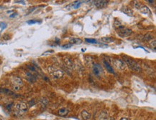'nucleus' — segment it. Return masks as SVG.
<instances>
[{"label": "nucleus", "mask_w": 156, "mask_h": 120, "mask_svg": "<svg viewBox=\"0 0 156 120\" xmlns=\"http://www.w3.org/2000/svg\"><path fill=\"white\" fill-rule=\"evenodd\" d=\"M123 59H124V62L125 64H127L128 66L134 72H139L141 71V67L139 65V64L135 62L134 59H132V58H130L128 56H123Z\"/></svg>", "instance_id": "obj_1"}, {"label": "nucleus", "mask_w": 156, "mask_h": 120, "mask_svg": "<svg viewBox=\"0 0 156 120\" xmlns=\"http://www.w3.org/2000/svg\"><path fill=\"white\" fill-rule=\"evenodd\" d=\"M117 33L118 34V36H120V37H129L131 34H132V30L124 26H123L122 24H120L117 27H115Z\"/></svg>", "instance_id": "obj_2"}, {"label": "nucleus", "mask_w": 156, "mask_h": 120, "mask_svg": "<svg viewBox=\"0 0 156 120\" xmlns=\"http://www.w3.org/2000/svg\"><path fill=\"white\" fill-rule=\"evenodd\" d=\"M48 71L49 72V74L53 76V78H56V79H60L61 77H63V75H64V73L62 70L56 68V67H54L53 66H50L48 68Z\"/></svg>", "instance_id": "obj_3"}, {"label": "nucleus", "mask_w": 156, "mask_h": 120, "mask_svg": "<svg viewBox=\"0 0 156 120\" xmlns=\"http://www.w3.org/2000/svg\"><path fill=\"white\" fill-rule=\"evenodd\" d=\"M12 88L14 91H18L23 86V82L19 76H12L11 79Z\"/></svg>", "instance_id": "obj_4"}, {"label": "nucleus", "mask_w": 156, "mask_h": 120, "mask_svg": "<svg viewBox=\"0 0 156 120\" xmlns=\"http://www.w3.org/2000/svg\"><path fill=\"white\" fill-rule=\"evenodd\" d=\"M15 109L17 111V113L19 114H23L24 112H26L28 109V106L26 103L20 102L18 103H17L15 104Z\"/></svg>", "instance_id": "obj_5"}, {"label": "nucleus", "mask_w": 156, "mask_h": 120, "mask_svg": "<svg viewBox=\"0 0 156 120\" xmlns=\"http://www.w3.org/2000/svg\"><path fill=\"white\" fill-rule=\"evenodd\" d=\"M113 65L117 69H120V70H124L126 67V64L124 63V62L120 59H114L113 61Z\"/></svg>", "instance_id": "obj_6"}, {"label": "nucleus", "mask_w": 156, "mask_h": 120, "mask_svg": "<svg viewBox=\"0 0 156 120\" xmlns=\"http://www.w3.org/2000/svg\"><path fill=\"white\" fill-rule=\"evenodd\" d=\"M94 5L99 9L104 8L107 6L109 1H104V0H99V1H94Z\"/></svg>", "instance_id": "obj_7"}, {"label": "nucleus", "mask_w": 156, "mask_h": 120, "mask_svg": "<svg viewBox=\"0 0 156 120\" xmlns=\"http://www.w3.org/2000/svg\"><path fill=\"white\" fill-rule=\"evenodd\" d=\"M93 72L95 75H99L102 72V68L100 66V65L99 64H94V66H93Z\"/></svg>", "instance_id": "obj_8"}, {"label": "nucleus", "mask_w": 156, "mask_h": 120, "mask_svg": "<svg viewBox=\"0 0 156 120\" xmlns=\"http://www.w3.org/2000/svg\"><path fill=\"white\" fill-rule=\"evenodd\" d=\"M63 62H64V65L66 66L67 68L70 69H72L73 68V62L71 61V59L68 57H64L63 59Z\"/></svg>", "instance_id": "obj_9"}, {"label": "nucleus", "mask_w": 156, "mask_h": 120, "mask_svg": "<svg viewBox=\"0 0 156 120\" xmlns=\"http://www.w3.org/2000/svg\"><path fill=\"white\" fill-rule=\"evenodd\" d=\"M139 9H140V11L142 13V14H145V15H150V14H151V11H150V9L147 7V6H145V5H143V6H141L140 8H139Z\"/></svg>", "instance_id": "obj_10"}, {"label": "nucleus", "mask_w": 156, "mask_h": 120, "mask_svg": "<svg viewBox=\"0 0 156 120\" xmlns=\"http://www.w3.org/2000/svg\"><path fill=\"white\" fill-rule=\"evenodd\" d=\"M0 93L5 94V95H8V96H13L14 94V92H12L8 89H6V88H1L0 89Z\"/></svg>", "instance_id": "obj_11"}, {"label": "nucleus", "mask_w": 156, "mask_h": 120, "mask_svg": "<svg viewBox=\"0 0 156 120\" xmlns=\"http://www.w3.org/2000/svg\"><path fill=\"white\" fill-rule=\"evenodd\" d=\"M26 78L30 82H32V83H33L36 81V76H35L33 74H32L31 72H30L26 73Z\"/></svg>", "instance_id": "obj_12"}, {"label": "nucleus", "mask_w": 156, "mask_h": 120, "mask_svg": "<svg viewBox=\"0 0 156 120\" xmlns=\"http://www.w3.org/2000/svg\"><path fill=\"white\" fill-rule=\"evenodd\" d=\"M122 11L124 12L125 14H127V16L133 17V11L130 8H129L127 7H124L122 9Z\"/></svg>", "instance_id": "obj_13"}, {"label": "nucleus", "mask_w": 156, "mask_h": 120, "mask_svg": "<svg viewBox=\"0 0 156 120\" xmlns=\"http://www.w3.org/2000/svg\"><path fill=\"white\" fill-rule=\"evenodd\" d=\"M69 113V110L66 108H62V109H59L58 111V114L60 117H66L68 114Z\"/></svg>", "instance_id": "obj_14"}, {"label": "nucleus", "mask_w": 156, "mask_h": 120, "mask_svg": "<svg viewBox=\"0 0 156 120\" xmlns=\"http://www.w3.org/2000/svg\"><path fill=\"white\" fill-rule=\"evenodd\" d=\"M81 117L84 120H89V119H91V115L86 110H83L81 111Z\"/></svg>", "instance_id": "obj_15"}, {"label": "nucleus", "mask_w": 156, "mask_h": 120, "mask_svg": "<svg viewBox=\"0 0 156 120\" xmlns=\"http://www.w3.org/2000/svg\"><path fill=\"white\" fill-rule=\"evenodd\" d=\"M82 43V40L80 38L73 37L70 39V44H81Z\"/></svg>", "instance_id": "obj_16"}, {"label": "nucleus", "mask_w": 156, "mask_h": 120, "mask_svg": "<svg viewBox=\"0 0 156 120\" xmlns=\"http://www.w3.org/2000/svg\"><path fill=\"white\" fill-rule=\"evenodd\" d=\"M109 120V115L107 112L103 111L101 112L99 117V120Z\"/></svg>", "instance_id": "obj_17"}, {"label": "nucleus", "mask_w": 156, "mask_h": 120, "mask_svg": "<svg viewBox=\"0 0 156 120\" xmlns=\"http://www.w3.org/2000/svg\"><path fill=\"white\" fill-rule=\"evenodd\" d=\"M104 66H105V67H106V69H107L108 72H109L110 73H112V74H114V71L112 66H111L107 62L104 61Z\"/></svg>", "instance_id": "obj_18"}, {"label": "nucleus", "mask_w": 156, "mask_h": 120, "mask_svg": "<svg viewBox=\"0 0 156 120\" xmlns=\"http://www.w3.org/2000/svg\"><path fill=\"white\" fill-rule=\"evenodd\" d=\"M101 41L104 42V43H110V42H112L114 41V39H112L111 37H102L101 38Z\"/></svg>", "instance_id": "obj_19"}, {"label": "nucleus", "mask_w": 156, "mask_h": 120, "mask_svg": "<svg viewBox=\"0 0 156 120\" xmlns=\"http://www.w3.org/2000/svg\"><path fill=\"white\" fill-rule=\"evenodd\" d=\"M85 41L88 43H91V44H96L97 42V41L94 39H85Z\"/></svg>", "instance_id": "obj_20"}, {"label": "nucleus", "mask_w": 156, "mask_h": 120, "mask_svg": "<svg viewBox=\"0 0 156 120\" xmlns=\"http://www.w3.org/2000/svg\"><path fill=\"white\" fill-rule=\"evenodd\" d=\"M41 22H39L37 20H29L27 22V24H40Z\"/></svg>", "instance_id": "obj_21"}, {"label": "nucleus", "mask_w": 156, "mask_h": 120, "mask_svg": "<svg viewBox=\"0 0 156 120\" xmlns=\"http://www.w3.org/2000/svg\"><path fill=\"white\" fill-rule=\"evenodd\" d=\"M81 4V1H75L73 4V7L75 8V9H77L80 7V5Z\"/></svg>", "instance_id": "obj_22"}, {"label": "nucleus", "mask_w": 156, "mask_h": 120, "mask_svg": "<svg viewBox=\"0 0 156 120\" xmlns=\"http://www.w3.org/2000/svg\"><path fill=\"white\" fill-rule=\"evenodd\" d=\"M0 27H1V30H4L6 27H7V24L5 22H0Z\"/></svg>", "instance_id": "obj_23"}, {"label": "nucleus", "mask_w": 156, "mask_h": 120, "mask_svg": "<svg viewBox=\"0 0 156 120\" xmlns=\"http://www.w3.org/2000/svg\"><path fill=\"white\" fill-rule=\"evenodd\" d=\"M35 104H36L35 101L34 99H32V100H30V101L29 102V103H28V105H29V107H31L34 106ZM28 105H27V106H28Z\"/></svg>", "instance_id": "obj_24"}, {"label": "nucleus", "mask_w": 156, "mask_h": 120, "mask_svg": "<svg viewBox=\"0 0 156 120\" xmlns=\"http://www.w3.org/2000/svg\"><path fill=\"white\" fill-rule=\"evenodd\" d=\"M72 46V44H70V43H68V44H64V45H63L62 46V47L63 48H64V49H68V48H71Z\"/></svg>", "instance_id": "obj_25"}, {"label": "nucleus", "mask_w": 156, "mask_h": 120, "mask_svg": "<svg viewBox=\"0 0 156 120\" xmlns=\"http://www.w3.org/2000/svg\"><path fill=\"white\" fill-rule=\"evenodd\" d=\"M145 40H147V41H148L149 39H152V36L151 35H150V34H147V35H145Z\"/></svg>", "instance_id": "obj_26"}, {"label": "nucleus", "mask_w": 156, "mask_h": 120, "mask_svg": "<svg viewBox=\"0 0 156 120\" xmlns=\"http://www.w3.org/2000/svg\"><path fill=\"white\" fill-rule=\"evenodd\" d=\"M156 39H153V41H152V42H150V44H151V46H153V48H154V49L156 48Z\"/></svg>", "instance_id": "obj_27"}, {"label": "nucleus", "mask_w": 156, "mask_h": 120, "mask_svg": "<svg viewBox=\"0 0 156 120\" xmlns=\"http://www.w3.org/2000/svg\"><path fill=\"white\" fill-rule=\"evenodd\" d=\"M15 3H17V4H25V2L24 1H14Z\"/></svg>", "instance_id": "obj_28"}, {"label": "nucleus", "mask_w": 156, "mask_h": 120, "mask_svg": "<svg viewBox=\"0 0 156 120\" xmlns=\"http://www.w3.org/2000/svg\"><path fill=\"white\" fill-rule=\"evenodd\" d=\"M17 15V13H14V14H12V15L10 16V18H13V17H15Z\"/></svg>", "instance_id": "obj_29"}, {"label": "nucleus", "mask_w": 156, "mask_h": 120, "mask_svg": "<svg viewBox=\"0 0 156 120\" xmlns=\"http://www.w3.org/2000/svg\"><path fill=\"white\" fill-rule=\"evenodd\" d=\"M53 50H51V51H48V52H45L43 54V55H46V54H50V53H53Z\"/></svg>", "instance_id": "obj_30"}, {"label": "nucleus", "mask_w": 156, "mask_h": 120, "mask_svg": "<svg viewBox=\"0 0 156 120\" xmlns=\"http://www.w3.org/2000/svg\"><path fill=\"white\" fill-rule=\"evenodd\" d=\"M120 120H130V119L127 118V117H122V118H121Z\"/></svg>", "instance_id": "obj_31"}]
</instances>
